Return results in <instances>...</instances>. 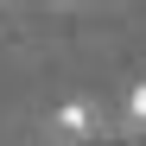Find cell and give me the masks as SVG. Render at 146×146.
<instances>
[{
	"label": "cell",
	"mask_w": 146,
	"mask_h": 146,
	"mask_svg": "<svg viewBox=\"0 0 146 146\" xmlns=\"http://www.w3.org/2000/svg\"><path fill=\"white\" fill-rule=\"evenodd\" d=\"M127 121L146 133V83H133V95H127Z\"/></svg>",
	"instance_id": "obj_2"
},
{
	"label": "cell",
	"mask_w": 146,
	"mask_h": 146,
	"mask_svg": "<svg viewBox=\"0 0 146 146\" xmlns=\"http://www.w3.org/2000/svg\"><path fill=\"white\" fill-rule=\"evenodd\" d=\"M95 127H102V108L95 102H64L51 114V140L57 146H83V140H95Z\"/></svg>",
	"instance_id": "obj_1"
}]
</instances>
